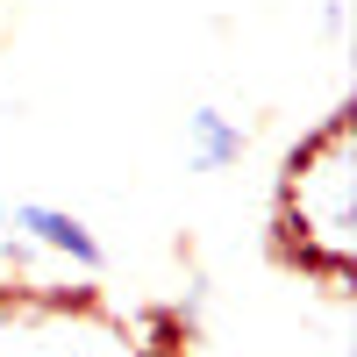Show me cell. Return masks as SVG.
Returning a JSON list of instances; mask_svg holds the SVG:
<instances>
[{
  "label": "cell",
  "instance_id": "cell-1",
  "mask_svg": "<svg viewBox=\"0 0 357 357\" xmlns=\"http://www.w3.org/2000/svg\"><path fill=\"white\" fill-rule=\"evenodd\" d=\"M286 250L314 279L343 286L357 264V207H350V114H329L286 165V207H279Z\"/></svg>",
  "mask_w": 357,
  "mask_h": 357
}]
</instances>
